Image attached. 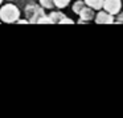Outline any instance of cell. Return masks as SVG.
<instances>
[{"label": "cell", "instance_id": "obj_5", "mask_svg": "<svg viewBox=\"0 0 123 118\" xmlns=\"http://www.w3.org/2000/svg\"><path fill=\"white\" fill-rule=\"evenodd\" d=\"M85 4L93 9H101L103 7V0H85Z\"/></svg>", "mask_w": 123, "mask_h": 118}, {"label": "cell", "instance_id": "obj_4", "mask_svg": "<svg viewBox=\"0 0 123 118\" xmlns=\"http://www.w3.org/2000/svg\"><path fill=\"white\" fill-rule=\"evenodd\" d=\"M81 16V20L80 23H85V21H90V20L94 19V11L93 8H90V7H83L82 9L80 11V13H78Z\"/></svg>", "mask_w": 123, "mask_h": 118}, {"label": "cell", "instance_id": "obj_1", "mask_svg": "<svg viewBox=\"0 0 123 118\" xmlns=\"http://www.w3.org/2000/svg\"><path fill=\"white\" fill-rule=\"evenodd\" d=\"M0 17L3 21H8V23H12L19 17V9L16 8L15 6H4L3 8L0 9Z\"/></svg>", "mask_w": 123, "mask_h": 118}, {"label": "cell", "instance_id": "obj_8", "mask_svg": "<svg viewBox=\"0 0 123 118\" xmlns=\"http://www.w3.org/2000/svg\"><path fill=\"white\" fill-rule=\"evenodd\" d=\"M41 4H43L45 8H53V6H54L53 0H41Z\"/></svg>", "mask_w": 123, "mask_h": 118}, {"label": "cell", "instance_id": "obj_2", "mask_svg": "<svg viewBox=\"0 0 123 118\" xmlns=\"http://www.w3.org/2000/svg\"><path fill=\"white\" fill-rule=\"evenodd\" d=\"M102 8H105V11L111 15H117L122 8V0H103Z\"/></svg>", "mask_w": 123, "mask_h": 118}, {"label": "cell", "instance_id": "obj_7", "mask_svg": "<svg viewBox=\"0 0 123 118\" xmlns=\"http://www.w3.org/2000/svg\"><path fill=\"white\" fill-rule=\"evenodd\" d=\"M70 0H53V3L56 7H58V8H65V7L69 4Z\"/></svg>", "mask_w": 123, "mask_h": 118}, {"label": "cell", "instance_id": "obj_3", "mask_svg": "<svg viewBox=\"0 0 123 118\" xmlns=\"http://www.w3.org/2000/svg\"><path fill=\"white\" fill-rule=\"evenodd\" d=\"M95 21L98 24H112L115 21V19H114V15L109 13L106 11H101L95 16Z\"/></svg>", "mask_w": 123, "mask_h": 118}, {"label": "cell", "instance_id": "obj_9", "mask_svg": "<svg viewBox=\"0 0 123 118\" xmlns=\"http://www.w3.org/2000/svg\"><path fill=\"white\" fill-rule=\"evenodd\" d=\"M117 21H120V23H123V13H120V15H119V19H118Z\"/></svg>", "mask_w": 123, "mask_h": 118}, {"label": "cell", "instance_id": "obj_10", "mask_svg": "<svg viewBox=\"0 0 123 118\" xmlns=\"http://www.w3.org/2000/svg\"><path fill=\"white\" fill-rule=\"evenodd\" d=\"M0 1H1V0H0Z\"/></svg>", "mask_w": 123, "mask_h": 118}, {"label": "cell", "instance_id": "obj_6", "mask_svg": "<svg viewBox=\"0 0 123 118\" xmlns=\"http://www.w3.org/2000/svg\"><path fill=\"white\" fill-rule=\"evenodd\" d=\"M86 4H85V1H82V0H78V1H75L74 3V6H73V11L75 12V13H80V11L85 7Z\"/></svg>", "mask_w": 123, "mask_h": 118}]
</instances>
